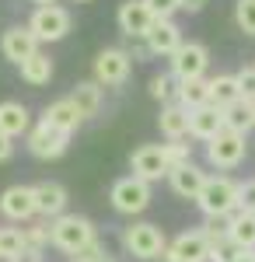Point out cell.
Instances as JSON below:
<instances>
[{
    "label": "cell",
    "mask_w": 255,
    "mask_h": 262,
    "mask_svg": "<svg viewBox=\"0 0 255 262\" xmlns=\"http://www.w3.org/2000/svg\"><path fill=\"white\" fill-rule=\"evenodd\" d=\"M70 262H109V259H105V248H101V242H91L88 248H80V252H77Z\"/></svg>",
    "instance_id": "obj_35"
},
{
    "label": "cell",
    "mask_w": 255,
    "mask_h": 262,
    "mask_svg": "<svg viewBox=\"0 0 255 262\" xmlns=\"http://www.w3.org/2000/svg\"><path fill=\"white\" fill-rule=\"evenodd\" d=\"M67 98L77 105V112L84 116V119H91V116H98L101 112V101H105V88H101L98 81H80Z\"/></svg>",
    "instance_id": "obj_23"
},
{
    "label": "cell",
    "mask_w": 255,
    "mask_h": 262,
    "mask_svg": "<svg viewBox=\"0 0 255 262\" xmlns=\"http://www.w3.org/2000/svg\"><path fill=\"white\" fill-rule=\"evenodd\" d=\"M164 158H168V168H182V164H189V161H193V143L168 140V143H164Z\"/></svg>",
    "instance_id": "obj_31"
},
{
    "label": "cell",
    "mask_w": 255,
    "mask_h": 262,
    "mask_svg": "<svg viewBox=\"0 0 255 262\" xmlns=\"http://www.w3.org/2000/svg\"><path fill=\"white\" fill-rule=\"evenodd\" d=\"M227 238L235 242L238 252H255V213H245V210H238L227 217Z\"/></svg>",
    "instance_id": "obj_22"
},
{
    "label": "cell",
    "mask_w": 255,
    "mask_h": 262,
    "mask_svg": "<svg viewBox=\"0 0 255 262\" xmlns=\"http://www.w3.org/2000/svg\"><path fill=\"white\" fill-rule=\"evenodd\" d=\"M161 262H210V242L203 231H182L175 242H168Z\"/></svg>",
    "instance_id": "obj_11"
},
{
    "label": "cell",
    "mask_w": 255,
    "mask_h": 262,
    "mask_svg": "<svg viewBox=\"0 0 255 262\" xmlns=\"http://www.w3.org/2000/svg\"><path fill=\"white\" fill-rule=\"evenodd\" d=\"M255 126V116H252V105L238 101L231 108H224V129H235L241 137H248V129Z\"/></svg>",
    "instance_id": "obj_28"
},
{
    "label": "cell",
    "mask_w": 255,
    "mask_h": 262,
    "mask_svg": "<svg viewBox=\"0 0 255 262\" xmlns=\"http://www.w3.org/2000/svg\"><path fill=\"white\" fill-rule=\"evenodd\" d=\"M70 25H74V18H70V11L67 7H59V4H49V7H35V14L28 18V28H32V35L42 42H59L70 35Z\"/></svg>",
    "instance_id": "obj_5"
},
{
    "label": "cell",
    "mask_w": 255,
    "mask_h": 262,
    "mask_svg": "<svg viewBox=\"0 0 255 262\" xmlns=\"http://www.w3.org/2000/svg\"><path fill=\"white\" fill-rule=\"evenodd\" d=\"M67 147H70V137L59 133V129H53V126H46L42 119L28 129V150H32L35 158H42V161H56V158H63Z\"/></svg>",
    "instance_id": "obj_12"
},
{
    "label": "cell",
    "mask_w": 255,
    "mask_h": 262,
    "mask_svg": "<svg viewBox=\"0 0 255 262\" xmlns=\"http://www.w3.org/2000/svg\"><path fill=\"white\" fill-rule=\"evenodd\" d=\"M11 154H14V140L0 133V164H4V161H11Z\"/></svg>",
    "instance_id": "obj_37"
},
{
    "label": "cell",
    "mask_w": 255,
    "mask_h": 262,
    "mask_svg": "<svg viewBox=\"0 0 255 262\" xmlns=\"http://www.w3.org/2000/svg\"><path fill=\"white\" fill-rule=\"evenodd\" d=\"M206 179H210V175H206L196 161H189V164H182V168H172V171H168V185H172V192L182 196V200H199Z\"/></svg>",
    "instance_id": "obj_16"
},
{
    "label": "cell",
    "mask_w": 255,
    "mask_h": 262,
    "mask_svg": "<svg viewBox=\"0 0 255 262\" xmlns=\"http://www.w3.org/2000/svg\"><path fill=\"white\" fill-rule=\"evenodd\" d=\"M235 25L255 39V0H235Z\"/></svg>",
    "instance_id": "obj_30"
},
{
    "label": "cell",
    "mask_w": 255,
    "mask_h": 262,
    "mask_svg": "<svg viewBox=\"0 0 255 262\" xmlns=\"http://www.w3.org/2000/svg\"><path fill=\"white\" fill-rule=\"evenodd\" d=\"M245 150H248V140L235 133V129H220L214 140L206 143V161L220 168V171H231L245 161Z\"/></svg>",
    "instance_id": "obj_6"
},
{
    "label": "cell",
    "mask_w": 255,
    "mask_h": 262,
    "mask_svg": "<svg viewBox=\"0 0 255 262\" xmlns=\"http://www.w3.org/2000/svg\"><path fill=\"white\" fill-rule=\"evenodd\" d=\"M241 210L245 213H255V179L241 182Z\"/></svg>",
    "instance_id": "obj_36"
},
{
    "label": "cell",
    "mask_w": 255,
    "mask_h": 262,
    "mask_svg": "<svg viewBox=\"0 0 255 262\" xmlns=\"http://www.w3.org/2000/svg\"><path fill=\"white\" fill-rule=\"evenodd\" d=\"M35 4H39V7H49V4H56V0H35Z\"/></svg>",
    "instance_id": "obj_40"
},
{
    "label": "cell",
    "mask_w": 255,
    "mask_h": 262,
    "mask_svg": "<svg viewBox=\"0 0 255 262\" xmlns=\"http://www.w3.org/2000/svg\"><path fill=\"white\" fill-rule=\"evenodd\" d=\"M32 189H35V213L46 217V224L67 213V189L59 182H39Z\"/></svg>",
    "instance_id": "obj_18"
},
{
    "label": "cell",
    "mask_w": 255,
    "mask_h": 262,
    "mask_svg": "<svg viewBox=\"0 0 255 262\" xmlns=\"http://www.w3.org/2000/svg\"><path fill=\"white\" fill-rule=\"evenodd\" d=\"M116 21H119V32L126 35V39L133 42H143L147 39V32L154 28V14H151V7H147V0H122L116 11Z\"/></svg>",
    "instance_id": "obj_9"
},
{
    "label": "cell",
    "mask_w": 255,
    "mask_h": 262,
    "mask_svg": "<svg viewBox=\"0 0 255 262\" xmlns=\"http://www.w3.org/2000/svg\"><path fill=\"white\" fill-rule=\"evenodd\" d=\"M91 242H98V231L95 221L84 217V213H63L56 221H49V245L59 248L63 255H77L80 248H88Z\"/></svg>",
    "instance_id": "obj_2"
},
{
    "label": "cell",
    "mask_w": 255,
    "mask_h": 262,
    "mask_svg": "<svg viewBox=\"0 0 255 262\" xmlns=\"http://www.w3.org/2000/svg\"><path fill=\"white\" fill-rule=\"evenodd\" d=\"M196 206L203 210L206 221H227L231 213L241 210V182L227 179V175H210Z\"/></svg>",
    "instance_id": "obj_1"
},
{
    "label": "cell",
    "mask_w": 255,
    "mask_h": 262,
    "mask_svg": "<svg viewBox=\"0 0 255 262\" xmlns=\"http://www.w3.org/2000/svg\"><path fill=\"white\" fill-rule=\"evenodd\" d=\"M175 101L182 108H199V105H210V81L206 77H196V81H178Z\"/></svg>",
    "instance_id": "obj_25"
},
{
    "label": "cell",
    "mask_w": 255,
    "mask_h": 262,
    "mask_svg": "<svg viewBox=\"0 0 255 262\" xmlns=\"http://www.w3.org/2000/svg\"><path fill=\"white\" fill-rule=\"evenodd\" d=\"M42 122L53 126V129H59V133H67V137H74L80 129V122H84V116L77 112V105L70 98H56V101H49V105L42 108Z\"/></svg>",
    "instance_id": "obj_17"
},
{
    "label": "cell",
    "mask_w": 255,
    "mask_h": 262,
    "mask_svg": "<svg viewBox=\"0 0 255 262\" xmlns=\"http://www.w3.org/2000/svg\"><path fill=\"white\" fill-rule=\"evenodd\" d=\"M252 116H255V105H252Z\"/></svg>",
    "instance_id": "obj_42"
},
{
    "label": "cell",
    "mask_w": 255,
    "mask_h": 262,
    "mask_svg": "<svg viewBox=\"0 0 255 262\" xmlns=\"http://www.w3.org/2000/svg\"><path fill=\"white\" fill-rule=\"evenodd\" d=\"M109 262H112V259H109Z\"/></svg>",
    "instance_id": "obj_43"
},
{
    "label": "cell",
    "mask_w": 255,
    "mask_h": 262,
    "mask_svg": "<svg viewBox=\"0 0 255 262\" xmlns=\"http://www.w3.org/2000/svg\"><path fill=\"white\" fill-rule=\"evenodd\" d=\"M206 7V0H182V11H189V14H199Z\"/></svg>",
    "instance_id": "obj_38"
},
{
    "label": "cell",
    "mask_w": 255,
    "mask_h": 262,
    "mask_svg": "<svg viewBox=\"0 0 255 262\" xmlns=\"http://www.w3.org/2000/svg\"><path fill=\"white\" fill-rule=\"evenodd\" d=\"M130 70H133V56L119 46H109L95 56V81L101 88H119V84L130 81Z\"/></svg>",
    "instance_id": "obj_7"
},
{
    "label": "cell",
    "mask_w": 255,
    "mask_h": 262,
    "mask_svg": "<svg viewBox=\"0 0 255 262\" xmlns=\"http://www.w3.org/2000/svg\"><path fill=\"white\" fill-rule=\"evenodd\" d=\"M238 91H241V101L245 105H255V67H245V70H238Z\"/></svg>",
    "instance_id": "obj_32"
},
{
    "label": "cell",
    "mask_w": 255,
    "mask_h": 262,
    "mask_svg": "<svg viewBox=\"0 0 255 262\" xmlns=\"http://www.w3.org/2000/svg\"><path fill=\"white\" fill-rule=\"evenodd\" d=\"M143 42H147L151 56H168V60H172V56H175V49L185 39H182V28H178L172 18H157L154 28L147 32V39H143Z\"/></svg>",
    "instance_id": "obj_15"
},
{
    "label": "cell",
    "mask_w": 255,
    "mask_h": 262,
    "mask_svg": "<svg viewBox=\"0 0 255 262\" xmlns=\"http://www.w3.org/2000/svg\"><path fill=\"white\" fill-rule=\"evenodd\" d=\"M25 242H28V248L42 252V248L49 245V224H28V227H25Z\"/></svg>",
    "instance_id": "obj_33"
},
{
    "label": "cell",
    "mask_w": 255,
    "mask_h": 262,
    "mask_svg": "<svg viewBox=\"0 0 255 262\" xmlns=\"http://www.w3.org/2000/svg\"><path fill=\"white\" fill-rule=\"evenodd\" d=\"M28 252V242H25V227H0V259L14 262Z\"/></svg>",
    "instance_id": "obj_27"
},
{
    "label": "cell",
    "mask_w": 255,
    "mask_h": 262,
    "mask_svg": "<svg viewBox=\"0 0 255 262\" xmlns=\"http://www.w3.org/2000/svg\"><path fill=\"white\" fill-rule=\"evenodd\" d=\"M32 129V112L25 101H0V133L18 140V137H28Z\"/></svg>",
    "instance_id": "obj_20"
},
{
    "label": "cell",
    "mask_w": 255,
    "mask_h": 262,
    "mask_svg": "<svg viewBox=\"0 0 255 262\" xmlns=\"http://www.w3.org/2000/svg\"><path fill=\"white\" fill-rule=\"evenodd\" d=\"M157 126H161V133H164L168 140H185V137H189V108H182L178 101L161 105Z\"/></svg>",
    "instance_id": "obj_21"
},
{
    "label": "cell",
    "mask_w": 255,
    "mask_h": 262,
    "mask_svg": "<svg viewBox=\"0 0 255 262\" xmlns=\"http://www.w3.org/2000/svg\"><path fill=\"white\" fill-rule=\"evenodd\" d=\"M18 70H21V81L28 84V88H42V84L53 81V60H49L42 49L35 53V56H32V60L21 63Z\"/></svg>",
    "instance_id": "obj_26"
},
{
    "label": "cell",
    "mask_w": 255,
    "mask_h": 262,
    "mask_svg": "<svg viewBox=\"0 0 255 262\" xmlns=\"http://www.w3.org/2000/svg\"><path fill=\"white\" fill-rule=\"evenodd\" d=\"M206 67H210V49L203 42H182L172 56V77L196 81V77H206Z\"/></svg>",
    "instance_id": "obj_8"
},
{
    "label": "cell",
    "mask_w": 255,
    "mask_h": 262,
    "mask_svg": "<svg viewBox=\"0 0 255 262\" xmlns=\"http://www.w3.org/2000/svg\"><path fill=\"white\" fill-rule=\"evenodd\" d=\"M147 88H151V98H157V101H161V105H168V101H175L178 81H175V77H172V70H168V74H154Z\"/></svg>",
    "instance_id": "obj_29"
},
{
    "label": "cell",
    "mask_w": 255,
    "mask_h": 262,
    "mask_svg": "<svg viewBox=\"0 0 255 262\" xmlns=\"http://www.w3.org/2000/svg\"><path fill=\"white\" fill-rule=\"evenodd\" d=\"M74 4H91V0H74Z\"/></svg>",
    "instance_id": "obj_41"
},
{
    "label": "cell",
    "mask_w": 255,
    "mask_h": 262,
    "mask_svg": "<svg viewBox=\"0 0 255 262\" xmlns=\"http://www.w3.org/2000/svg\"><path fill=\"white\" fill-rule=\"evenodd\" d=\"M122 245H126V252L133 255V259H161L164 255V248H168V238H164V231L151 221H137L130 224L126 231H122Z\"/></svg>",
    "instance_id": "obj_3"
},
{
    "label": "cell",
    "mask_w": 255,
    "mask_h": 262,
    "mask_svg": "<svg viewBox=\"0 0 255 262\" xmlns=\"http://www.w3.org/2000/svg\"><path fill=\"white\" fill-rule=\"evenodd\" d=\"M241 101V91H238V77L235 74H217L214 81H210V105L214 108H231Z\"/></svg>",
    "instance_id": "obj_24"
},
{
    "label": "cell",
    "mask_w": 255,
    "mask_h": 262,
    "mask_svg": "<svg viewBox=\"0 0 255 262\" xmlns=\"http://www.w3.org/2000/svg\"><path fill=\"white\" fill-rule=\"evenodd\" d=\"M154 18H172L175 11H182V0H147Z\"/></svg>",
    "instance_id": "obj_34"
},
{
    "label": "cell",
    "mask_w": 255,
    "mask_h": 262,
    "mask_svg": "<svg viewBox=\"0 0 255 262\" xmlns=\"http://www.w3.org/2000/svg\"><path fill=\"white\" fill-rule=\"evenodd\" d=\"M130 168H133V179H143V182L164 179L172 171L168 158H164V143H140L137 150L130 154Z\"/></svg>",
    "instance_id": "obj_10"
},
{
    "label": "cell",
    "mask_w": 255,
    "mask_h": 262,
    "mask_svg": "<svg viewBox=\"0 0 255 262\" xmlns=\"http://www.w3.org/2000/svg\"><path fill=\"white\" fill-rule=\"evenodd\" d=\"M109 200H112V210H116V213L137 217V213H143V210L151 206V182L126 175V179H119L116 185H112Z\"/></svg>",
    "instance_id": "obj_4"
},
{
    "label": "cell",
    "mask_w": 255,
    "mask_h": 262,
    "mask_svg": "<svg viewBox=\"0 0 255 262\" xmlns=\"http://www.w3.org/2000/svg\"><path fill=\"white\" fill-rule=\"evenodd\" d=\"M14 262H42V252H35V248H28L21 259H14Z\"/></svg>",
    "instance_id": "obj_39"
},
{
    "label": "cell",
    "mask_w": 255,
    "mask_h": 262,
    "mask_svg": "<svg viewBox=\"0 0 255 262\" xmlns=\"http://www.w3.org/2000/svg\"><path fill=\"white\" fill-rule=\"evenodd\" d=\"M0 213L14 224H28L35 217V189L32 185H7L0 192Z\"/></svg>",
    "instance_id": "obj_13"
},
{
    "label": "cell",
    "mask_w": 255,
    "mask_h": 262,
    "mask_svg": "<svg viewBox=\"0 0 255 262\" xmlns=\"http://www.w3.org/2000/svg\"><path fill=\"white\" fill-rule=\"evenodd\" d=\"M220 129H224V112H220V108H214V105H199V108L189 112V137H193V140L210 143Z\"/></svg>",
    "instance_id": "obj_19"
},
{
    "label": "cell",
    "mask_w": 255,
    "mask_h": 262,
    "mask_svg": "<svg viewBox=\"0 0 255 262\" xmlns=\"http://www.w3.org/2000/svg\"><path fill=\"white\" fill-rule=\"evenodd\" d=\"M0 53H4V60L11 63H25L32 60L35 53H39V39L32 35V28L28 25H14V28H7L4 35H0Z\"/></svg>",
    "instance_id": "obj_14"
}]
</instances>
